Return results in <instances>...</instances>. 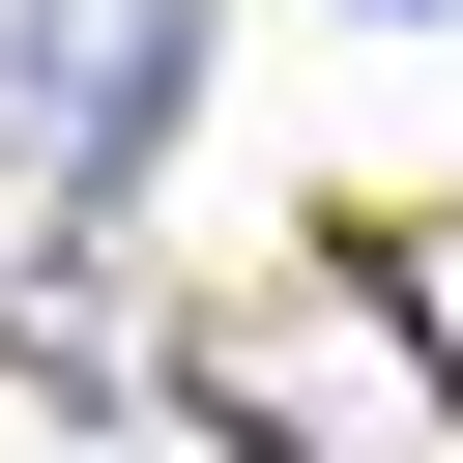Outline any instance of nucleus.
I'll return each instance as SVG.
<instances>
[{
  "label": "nucleus",
  "instance_id": "f257e3e1",
  "mask_svg": "<svg viewBox=\"0 0 463 463\" xmlns=\"http://www.w3.org/2000/svg\"><path fill=\"white\" fill-rule=\"evenodd\" d=\"M174 116H203V0H29V29H0V145H29L58 203L145 174Z\"/></svg>",
  "mask_w": 463,
  "mask_h": 463
},
{
  "label": "nucleus",
  "instance_id": "f03ea898",
  "mask_svg": "<svg viewBox=\"0 0 463 463\" xmlns=\"http://www.w3.org/2000/svg\"><path fill=\"white\" fill-rule=\"evenodd\" d=\"M232 434H260V463H463V405H434L405 347H232Z\"/></svg>",
  "mask_w": 463,
  "mask_h": 463
}]
</instances>
